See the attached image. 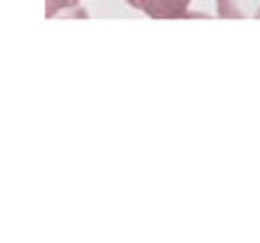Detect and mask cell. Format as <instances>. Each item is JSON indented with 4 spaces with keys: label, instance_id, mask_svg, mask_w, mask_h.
Segmentation results:
<instances>
[{
    "label": "cell",
    "instance_id": "cell-1",
    "mask_svg": "<svg viewBox=\"0 0 260 243\" xmlns=\"http://www.w3.org/2000/svg\"><path fill=\"white\" fill-rule=\"evenodd\" d=\"M151 19H187L192 0H125Z\"/></svg>",
    "mask_w": 260,
    "mask_h": 243
},
{
    "label": "cell",
    "instance_id": "cell-3",
    "mask_svg": "<svg viewBox=\"0 0 260 243\" xmlns=\"http://www.w3.org/2000/svg\"><path fill=\"white\" fill-rule=\"evenodd\" d=\"M81 0H45V14H48V19L57 17V14L67 12V10H74L78 7Z\"/></svg>",
    "mask_w": 260,
    "mask_h": 243
},
{
    "label": "cell",
    "instance_id": "cell-2",
    "mask_svg": "<svg viewBox=\"0 0 260 243\" xmlns=\"http://www.w3.org/2000/svg\"><path fill=\"white\" fill-rule=\"evenodd\" d=\"M218 17L222 19H260V0H218Z\"/></svg>",
    "mask_w": 260,
    "mask_h": 243
}]
</instances>
